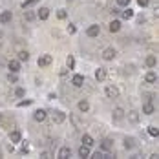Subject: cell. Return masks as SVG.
<instances>
[{
    "instance_id": "obj_1",
    "label": "cell",
    "mask_w": 159,
    "mask_h": 159,
    "mask_svg": "<svg viewBox=\"0 0 159 159\" xmlns=\"http://www.w3.org/2000/svg\"><path fill=\"white\" fill-rule=\"evenodd\" d=\"M115 55H117V51H115L113 48H106L104 51H102V59H104V61H111Z\"/></svg>"
},
{
    "instance_id": "obj_2",
    "label": "cell",
    "mask_w": 159,
    "mask_h": 159,
    "mask_svg": "<svg viewBox=\"0 0 159 159\" xmlns=\"http://www.w3.org/2000/svg\"><path fill=\"white\" fill-rule=\"evenodd\" d=\"M99 33H101V26H99V24H93V26H90V28H88L86 35H88V37H97Z\"/></svg>"
},
{
    "instance_id": "obj_3",
    "label": "cell",
    "mask_w": 159,
    "mask_h": 159,
    "mask_svg": "<svg viewBox=\"0 0 159 159\" xmlns=\"http://www.w3.org/2000/svg\"><path fill=\"white\" fill-rule=\"evenodd\" d=\"M51 61H53L51 55H40V57H39V66H40V68H42V66H49Z\"/></svg>"
},
{
    "instance_id": "obj_4",
    "label": "cell",
    "mask_w": 159,
    "mask_h": 159,
    "mask_svg": "<svg viewBox=\"0 0 159 159\" xmlns=\"http://www.w3.org/2000/svg\"><path fill=\"white\" fill-rule=\"evenodd\" d=\"M106 95L110 97V99H117L119 97V90L115 86H106Z\"/></svg>"
},
{
    "instance_id": "obj_5",
    "label": "cell",
    "mask_w": 159,
    "mask_h": 159,
    "mask_svg": "<svg viewBox=\"0 0 159 159\" xmlns=\"http://www.w3.org/2000/svg\"><path fill=\"white\" fill-rule=\"evenodd\" d=\"M11 18H13V13H11V11H2L0 22H2V24H7V22H11Z\"/></svg>"
},
{
    "instance_id": "obj_6",
    "label": "cell",
    "mask_w": 159,
    "mask_h": 159,
    "mask_svg": "<svg viewBox=\"0 0 159 159\" xmlns=\"http://www.w3.org/2000/svg\"><path fill=\"white\" fill-rule=\"evenodd\" d=\"M71 84H73V86H77V88H80V86L84 84V77H82V75H79V73H77V75H73Z\"/></svg>"
},
{
    "instance_id": "obj_7",
    "label": "cell",
    "mask_w": 159,
    "mask_h": 159,
    "mask_svg": "<svg viewBox=\"0 0 159 159\" xmlns=\"http://www.w3.org/2000/svg\"><path fill=\"white\" fill-rule=\"evenodd\" d=\"M59 157L61 159H66V157H71V148H68V146H64L59 150Z\"/></svg>"
},
{
    "instance_id": "obj_8",
    "label": "cell",
    "mask_w": 159,
    "mask_h": 159,
    "mask_svg": "<svg viewBox=\"0 0 159 159\" xmlns=\"http://www.w3.org/2000/svg\"><path fill=\"white\" fill-rule=\"evenodd\" d=\"M64 119H66V115H64L62 111H55V113H53V123L61 125V123H64Z\"/></svg>"
},
{
    "instance_id": "obj_9",
    "label": "cell",
    "mask_w": 159,
    "mask_h": 159,
    "mask_svg": "<svg viewBox=\"0 0 159 159\" xmlns=\"http://www.w3.org/2000/svg\"><path fill=\"white\" fill-rule=\"evenodd\" d=\"M111 148H113V143H111L110 139H104V141L101 143V150H102V152H110Z\"/></svg>"
},
{
    "instance_id": "obj_10",
    "label": "cell",
    "mask_w": 159,
    "mask_h": 159,
    "mask_svg": "<svg viewBox=\"0 0 159 159\" xmlns=\"http://www.w3.org/2000/svg\"><path fill=\"white\" fill-rule=\"evenodd\" d=\"M9 139H11V143H20L22 134H20L18 130H15V132H11V134H9Z\"/></svg>"
},
{
    "instance_id": "obj_11",
    "label": "cell",
    "mask_w": 159,
    "mask_h": 159,
    "mask_svg": "<svg viewBox=\"0 0 159 159\" xmlns=\"http://www.w3.org/2000/svg\"><path fill=\"white\" fill-rule=\"evenodd\" d=\"M37 16H39L40 20H46V18L49 16V9H48V7H40V9H39V13H37Z\"/></svg>"
},
{
    "instance_id": "obj_12",
    "label": "cell",
    "mask_w": 159,
    "mask_h": 159,
    "mask_svg": "<svg viewBox=\"0 0 159 159\" xmlns=\"http://www.w3.org/2000/svg\"><path fill=\"white\" fill-rule=\"evenodd\" d=\"M9 70L13 71V73H18V70H20V61H9Z\"/></svg>"
},
{
    "instance_id": "obj_13",
    "label": "cell",
    "mask_w": 159,
    "mask_h": 159,
    "mask_svg": "<svg viewBox=\"0 0 159 159\" xmlns=\"http://www.w3.org/2000/svg\"><path fill=\"white\" fill-rule=\"evenodd\" d=\"M123 117H125V110H123V108H115V110H113V119H115V121H121Z\"/></svg>"
},
{
    "instance_id": "obj_14",
    "label": "cell",
    "mask_w": 159,
    "mask_h": 159,
    "mask_svg": "<svg viewBox=\"0 0 159 159\" xmlns=\"http://www.w3.org/2000/svg\"><path fill=\"white\" fill-rule=\"evenodd\" d=\"M119 30H121V22H119V20H111V22H110V31L111 33H117Z\"/></svg>"
},
{
    "instance_id": "obj_15",
    "label": "cell",
    "mask_w": 159,
    "mask_h": 159,
    "mask_svg": "<svg viewBox=\"0 0 159 159\" xmlns=\"http://www.w3.org/2000/svg\"><path fill=\"white\" fill-rule=\"evenodd\" d=\"M95 79L97 80H104L106 79V70H104V68H99V70L95 71Z\"/></svg>"
},
{
    "instance_id": "obj_16",
    "label": "cell",
    "mask_w": 159,
    "mask_h": 159,
    "mask_svg": "<svg viewBox=\"0 0 159 159\" xmlns=\"http://www.w3.org/2000/svg\"><path fill=\"white\" fill-rule=\"evenodd\" d=\"M143 113H146V115H152V113H154V104H152L150 101L143 106Z\"/></svg>"
},
{
    "instance_id": "obj_17",
    "label": "cell",
    "mask_w": 159,
    "mask_h": 159,
    "mask_svg": "<svg viewBox=\"0 0 159 159\" xmlns=\"http://www.w3.org/2000/svg\"><path fill=\"white\" fill-rule=\"evenodd\" d=\"M44 119H46V111H44V110H37V111H35V121L42 123Z\"/></svg>"
},
{
    "instance_id": "obj_18",
    "label": "cell",
    "mask_w": 159,
    "mask_h": 159,
    "mask_svg": "<svg viewBox=\"0 0 159 159\" xmlns=\"http://www.w3.org/2000/svg\"><path fill=\"white\" fill-rule=\"evenodd\" d=\"M79 156H80V157H88V156H90V146L82 144V146L79 148Z\"/></svg>"
},
{
    "instance_id": "obj_19",
    "label": "cell",
    "mask_w": 159,
    "mask_h": 159,
    "mask_svg": "<svg viewBox=\"0 0 159 159\" xmlns=\"http://www.w3.org/2000/svg\"><path fill=\"white\" fill-rule=\"evenodd\" d=\"M82 143L86 144V146H93V137H92V135H88V134H84V135H82Z\"/></svg>"
},
{
    "instance_id": "obj_20",
    "label": "cell",
    "mask_w": 159,
    "mask_h": 159,
    "mask_svg": "<svg viewBox=\"0 0 159 159\" xmlns=\"http://www.w3.org/2000/svg\"><path fill=\"white\" fill-rule=\"evenodd\" d=\"M144 80H146V82H156V80H157V75H156L154 71H148V73L144 75Z\"/></svg>"
},
{
    "instance_id": "obj_21",
    "label": "cell",
    "mask_w": 159,
    "mask_h": 159,
    "mask_svg": "<svg viewBox=\"0 0 159 159\" xmlns=\"http://www.w3.org/2000/svg\"><path fill=\"white\" fill-rule=\"evenodd\" d=\"M128 119H130L132 123H137V121H139V113H137L135 110H132L130 113H128Z\"/></svg>"
},
{
    "instance_id": "obj_22",
    "label": "cell",
    "mask_w": 159,
    "mask_h": 159,
    "mask_svg": "<svg viewBox=\"0 0 159 159\" xmlns=\"http://www.w3.org/2000/svg\"><path fill=\"white\" fill-rule=\"evenodd\" d=\"M134 146H135V141H134L132 137H126V139H125V148L130 150V148H134Z\"/></svg>"
},
{
    "instance_id": "obj_23",
    "label": "cell",
    "mask_w": 159,
    "mask_h": 159,
    "mask_svg": "<svg viewBox=\"0 0 159 159\" xmlns=\"http://www.w3.org/2000/svg\"><path fill=\"white\" fill-rule=\"evenodd\" d=\"M156 62H157V61H156V57H154V55L146 57V66H148V68H154V66H156Z\"/></svg>"
},
{
    "instance_id": "obj_24",
    "label": "cell",
    "mask_w": 159,
    "mask_h": 159,
    "mask_svg": "<svg viewBox=\"0 0 159 159\" xmlns=\"http://www.w3.org/2000/svg\"><path fill=\"white\" fill-rule=\"evenodd\" d=\"M121 15H123V18H126V20H128V18H132V16H134V11H132V9H130V7L126 6V9H125Z\"/></svg>"
},
{
    "instance_id": "obj_25",
    "label": "cell",
    "mask_w": 159,
    "mask_h": 159,
    "mask_svg": "<svg viewBox=\"0 0 159 159\" xmlns=\"http://www.w3.org/2000/svg\"><path fill=\"white\" fill-rule=\"evenodd\" d=\"M79 110H80V111H88V110H90V104H88V101H80V102H79Z\"/></svg>"
},
{
    "instance_id": "obj_26",
    "label": "cell",
    "mask_w": 159,
    "mask_h": 159,
    "mask_svg": "<svg viewBox=\"0 0 159 159\" xmlns=\"http://www.w3.org/2000/svg\"><path fill=\"white\" fill-rule=\"evenodd\" d=\"M18 61H26V62H28V61H30V53H28V51H20V53H18Z\"/></svg>"
},
{
    "instance_id": "obj_27",
    "label": "cell",
    "mask_w": 159,
    "mask_h": 159,
    "mask_svg": "<svg viewBox=\"0 0 159 159\" xmlns=\"http://www.w3.org/2000/svg\"><path fill=\"white\" fill-rule=\"evenodd\" d=\"M66 64H68V68H70V70H73V68H75V59L70 55V57L66 59Z\"/></svg>"
},
{
    "instance_id": "obj_28",
    "label": "cell",
    "mask_w": 159,
    "mask_h": 159,
    "mask_svg": "<svg viewBox=\"0 0 159 159\" xmlns=\"http://www.w3.org/2000/svg\"><path fill=\"white\" fill-rule=\"evenodd\" d=\"M35 13H33V11H26V13H24V18H26V20H28V22H31V20H35Z\"/></svg>"
},
{
    "instance_id": "obj_29",
    "label": "cell",
    "mask_w": 159,
    "mask_h": 159,
    "mask_svg": "<svg viewBox=\"0 0 159 159\" xmlns=\"http://www.w3.org/2000/svg\"><path fill=\"white\" fill-rule=\"evenodd\" d=\"M148 134H150L152 137H157V135H159V130L156 126H148Z\"/></svg>"
},
{
    "instance_id": "obj_30",
    "label": "cell",
    "mask_w": 159,
    "mask_h": 159,
    "mask_svg": "<svg viewBox=\"0 0 159 159\" xmlns=\"http://www.w3.org/2000/svg\"><path fill=\"white\" fill-rule=\"evenodd\" d=\"M37 2H39V0H26V2L22 4V7H24V9H28V7H31V6H35Z\"/></svg>"
},
{
    "instance_id": "obj_31",
    "label": "cell",
    "mask_w": 159,
    "mask_h": 159,
    "mask_svg": "<svg viewBox=\"0 0 159 159\" xmlns=\"http://www.w3.org/2000/svg\"><path fill=\"white\" fill-rule=\"evenodd\" d=\"M7 80H9V82H16V80H18V77H16V73H13V71H11V73L7 75Z\"/></svg>"
},
{
    "instance_id": "obj_32",
    "label": "cell",
    "mask_w": 159,
    "mask_h": 159,
    "mask_svg": "<svg viewBox=\"0 0 159 159\" xmlns=\"http://www.w3.org/2000/svg\"><path fill=\"white\" fill-rule=\"evenodd\" d=\"M31 102H33L31 99H26V101H20V102H18V106H20V108H22V106H30Z\"/></svg>"
},
{
    "instance_id": "obj_33",
    "label": "cell",
    "mask_w": 159,
    "mask_h": 159,
    "mask_svg": "<svg viewBox=\"0 0 159 159\" xmlns=\"http://www.w3.org/2000/svg\"><path fill=\"white\" fill-rule=\"evenodd\" d=\"M15 95H16V97H24V95H26L24 88H16V90H15Z\"/></svg>"
},
{
    "instance_id": "obj_34",
    "label": "cell",
    "mask_w": 159,
    "mask_h": 159,
    "mask_svg": "<svg viewBox=\"0 0 159 159\" xmlns=\"http://www.w3.org/2000/svg\"><path fill=\"white\" fill-rule=\"evenodd\" d=\"M117 6H121V7H126V6H130V0H117Z\"/></svg>"
},
{
    "instance_id": "obj_35",
    "label": "cell",
    "mask_w": 159,
    "mask_h": 159,
    "mask_svg": "<svg viewBox=\"0 0 159 159\" xmlns=\"http://www.w3.org/2000/svg\"><path fill=\"white\" fill-rule=\"evenodd\" d=\"M93 157H95V159H104L106 156H104V152H95V154H93Z\"/></svg>"
},
{
    "instance_id": "obj_36",
    "label": "cell",
    "mask_w": 159,
    "mask_h": 159,
    "mask_svg": "<svg viewBox=\"0 0 159 159\" xmlns=\"http://www.w3.org/2000/svg\"><path fill=\"white\" fill-rule=\"evenodd\" d=\"M75 31H77V28H75L73 24H70V26H68V33H70V35H73Z\"/></svg>"
},
{
    "instance_id": "obj_37",
    "label": "cell",
    "mask_w": 159,
    "mask_h": 159,
    "mask_svg": "<svg viewBox=\"0 0 159 159\" xmlns=\"http://www.w3.org/2000/svg\"><path fill=\"white\" fill-rule=\"evenodd\" d=\"M28 152H30V144L24 143V144H22V154H28Z\"/></svg>"
},
{
    "instance_id": "obj_38",
    "label": "cell",
    "mask_w": 159,
    "mask_h": 159,
    "mask_svg": "<svg viewBox=\"0 0 159 159\" xmlns=\"http://www.w3.org/2000/svg\"><path fill=\"white\" fill-rule=\"evenodd\" d=\"M57 16H59L61 20H62V18H66V11H64V9H59V13H57Z\"/></svg>"
},
{
    "instance_id": "obj_39",
    "label": "cell",
    "mask_w": 159,
    "mask_h": 159,
    "mask_svg": "<svg viewBox=\"0 0 159 159\" xmlns=\"http://www.w3.org/2000/svg\"><path fill=\"white\" fill-rule=\"evenodd\" d=\"M148 2H150V0H137V4H139L141 7H146V6H148Z\"/></svg>"
},
{
    "instance_id": "obj_40",
    "label": "cell",
    "mask_w": 159,
    "mask_h": 159,
    "mask_svg": "<svg viewBox=\"0 0 159 159\" xmlns=\"http://www.w3.org/2000/svg\"><path fill=\"white\" fill-rule=\"evenodd\" d=\"M0 39H2V30H0Z\"/></svg>"
},
{
    "instance_id": "obj_41",
    "label": "cell",
    "mask_w": 159,
    "mask_h": 159,
    "mask_svg": "<svg viewBox=\"0 0 159 159\" xmlns=\"http://www.w3.org/2000/svg\"><path fill=\"white\" fill-rule=\"evenodd\" d=\"M0 121H2V113H0Z\"/></svg>"
}]
</instances>
